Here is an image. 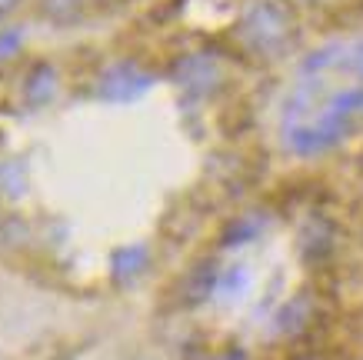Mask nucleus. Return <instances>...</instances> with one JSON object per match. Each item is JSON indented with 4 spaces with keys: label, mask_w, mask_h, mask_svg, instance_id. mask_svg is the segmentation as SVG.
<instances>
[{
    "label": "nucleus",
    "mask_w": 363,
    "mask_h": 360,
    "mask_svg": "<svg viewBox=\"0 0 363 360\" xmlns=\"http://www.w3.org/2000/svg\"><path fill=\"white\" fill-rule=\"evenodd\" d=\"M360 60H363V50H360Z\"/></svg>",
    "instance_id": "nucleus-6"
},
{
    "label": "nucleus",
    "mask_w": 363,
    "mask_h": 360,
    "mask_svg": "<svg viewBox=\"0 0 363 360\" xmlns=\"http://www.w3.org/2000/svg\"><path fill=\"white\" fill-rule=\"evenodd\" d=\"M150 84H154V77L147 74V70H140L133 60H121V64L104 70V77H100V97L127 104V100L143 97L150 90Z\"/></svg>",
    "instance_id": "nucleus-1"
},
{
    "label": "nucleus",
    "mask_w": 363,
    "mask_h": 360,
    "mask_svg": "<svg viewBox=\"0 0 363 360\" xmlns=\"http://www.w3.org/2000/svg\"><path fill=\"white\" fill-rule=\"evenodd\" d=\"M17 4H21V0H0V17H7V13H11Z\"/></svg>",
    "instance_id": "nucleus-5"
},
{
    "label": "nucleus",
    "mask_w": 363,
    "mask_h": 360,
    "mask_svg": "<svg viewBox=\"0 0 363 360\" xmlns=\"http://www.w3.org/2000/svg\"><path fill=\"white\" fill-rule=\"evenodd\" d=\"M54 87H57V74L50 64H37L27 77V97L33 104H44V100L54 97Z\"/></svg>",
    "instance_id": "nucleus-2"
},
{
    "label": "nucleus",
    "mask_w": 363,
    "mask_h": 360,
    "mask_svg": "<svg viewBox=\"0 0 363 360\" xmlns=\"http://www.w3.org/2000/svg\"><path fill=\"white\" fill-rule=\"evenodd\" d=\"M17 47H21V31H4L0 33V57L17 54Z\"/></svg>",
    "instance_id": "nucleus-4"
},
{
    "label": "nucleus",
    "mask_w": 363,
    "mask_h": 360,
    "mask_svg": "<svg viewBox=\"0 0 363 360\" xmlns=\"http://www.w3.org/2000/svg\"><path fill=\"white\" fill-rule=\"evenodd\" d=\"M113 263H117V273H121V277H133V271L143 263V251H137V247H133V251H121L113 257Z\"/></svg>",
    "instance_id": "nucleus-3"
}]
</instances>
